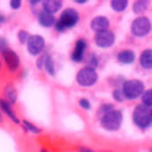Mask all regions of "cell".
Listing matches in <instances>:
<instances>
[{"instance_id": "obj_1", "label": "cell", "mask_w": 152, "mask_h": 152, "mask_svg": "<svg viewBox=\"0 0 152 152\" xmlns=\"http://www.w3.org/2000/svg\"><path fill=\"white\" fill-rule=\"evenodd\" d=\"M133 124L141 128L146 129L152 125V107H147L142 103L137 104L132 113Z\"/></svg>"}, {"instance_id": "obj_2", "label": "cell", "mask_w": 152, "mask_h": 152, "mask_svg": "<svg viewBox=\"0 0 152 152\" xmlns=\"http://www.w3.org/2000/svg\"><path fill=\"white\" fill-rule=\"evenodd\" d=\"M78 19H80L78 12L75 8L68 7L59 14V18L55 24V28L58 32H64L65 30L74 27L78 23Z\"/></svg>"}, {"instance_id": "obj_3", "label": "cell", "mask_w": 152, "mask_h": 152, "mask_svg": "<svg viewBox=\"0 0 152 152\" xmlns=\"http://www.w3.org/2000/svg\"><path fill=\"white\" fill-rule=\"evenodd\" d=\"M122 94L125 99L127 100H137L138 97H141L145 91V84L140 80H127L122 83Z\"/></svg>"}, {"instance_id": "obj_4", "label": "cell", "mask_w": 152, "mask_h": 152, "mask_svg": "<svg viewBox=\"0 0 152 152\" xmlns=\"http://www.w3.org/2000/svg\"><path fill=\"white\" fill-rule=\"evenodd\" d=\"M122 119H124L122 112L118 110V109H113L112 112H109L100 118V124L106 131L114 132L121 127Z\"/></svg>"}, {"instance_id": "obj_5", "label": "cell", "mask_w": 152, "mask_h": 152, "mask_svg": "<svg viewBox=\"0 0 152 152\" xmlns=\"http://www.w3.org/2000/svg\"><path fill=\"white\" fill-rule=\"evenodd\" d=\"M151 30H152V23L145 15H140L135 18L131 24V32L133 36L138 38L147 36L151 32Z\"/></svg>"}, {"instance_id": "obj_6", "label": "cell", "mask_w": 152, "mask_h": 152, "mask_svg": "<svg viewBox=\"0 0 152 152\" xmlns=\"http://www.w3.org/2000/svg\"><path fill=\"white\" fill-rule=\"evenodd\" d=\"M97 78L99 76H97L96 70L89 66H83L76 74V82L78 83V86L86 87V88L93 87L97 82Z\"/></svg>"}, {"instance_id": "obj_7", "label": "cell", "mask_w": 152, "mask_h": 152, "mask_svg": "<svg viewBox=\"0 0 152 152\" xmlns=\"http://www.w3.org/2000/svg\"><path fill=\"white\" fill-rule=\"evenodd\" d=\"M26 45H27L28 53L32 55V56H37V55H40L44 51L45 39L39 34H33V36H30Z\"/></svg>"}, {"instance_id": "obj_8", "label": "cell", "mask_w": 152, "mask_h": 152, "mask_svg": "<svg viewBox=\"0 0 152 152\" xmlns=\"http://www.w3.org/2000/svg\"><path fill=\"white\" fill-rule=\"evenodd\" d=\"M94 40H95V44L99 48L107 49V48H110L114 44V42H115V34L110 30L96 32L95 33V37H94Z\"/></svg>"}, {"instance_id": "obj_9", "label": "cell", "mask_w": 152, "mask_h": 152, "mask_svg": "<svg viewBox=\"0 0 152 152\" xmlns=\"http://www.w3.org/2000/svg\"><path fill=\"white\" fill-rule=\"evenodd\" d=\"M2 58L5 61V64L7 66V69L12 72L17 71L20 66V59L17 55V52H14L13 50L11 49H7L2 52Z\"/></svg>"}, {"instance_id": "obj_10", "label": "cell", "mask_w": 152, "mask_h": 152, "mask_svg": "<svg viewBox=\"0 0 152 152\" xmlns=\"http://www.w3.org/2000/svg\"><path fill=\"white\" fill-rule=\"evenodd\" d=\"M86 50H87V42L83 38L77 39L76 43H75V48H74V50L71 52L70 58L74 62H81V61H83L84 59Z\"/></svg>"}, {"instance_id": "obj_11", "label": "cell", "mask_w": 152, "mask_h": 152, "mask_svg": "<svg viewBox=\"0 0 152 152\" xmlns=\"http://www.w3.org/2000/svg\"><path fill=\"white\" fill-rule=\"evenodd\" d=\"M90 27L93 31H95V33L109 30V19L104 15H97L91 20Z\"/></svg>"}, {"instance_id": "obj_12", "label": "cell", "mask_w": 152, "mask_h": 152, "mask_svg": "<svg viewBox=\"0 0 152 152\" xmlns=\"http://www.w3.org/2000/svg\"><path fill=\"white\" fill-rule=\"evenodd\" d=\"M0 109H1L2 113H5V115H6L12 122H14L15 125H19V124H20V121H19V119H18L15 112H14L13 108H12V104H11L8 101H6L5 99H0Z\"/></svg>"}, {"instance_id": "obj_13", "label": "cell", "mask_w": 152, "mask_h": 152, "mask_svg": "<svg viewBox=\"0 0 152 152\" xmlns=\"http://www.w3.org/2000/svg\"><path fill=\"white\" fill-rule=\"evenodd\" d=\"M56 21H57V20L55 19L53 14H51V13L44 11V10H42V11L38 13V23H39V25L43 26V27H51V26H55Z\"/></svg>"}, {"instance_id": "obj_14", "label": "cell", "mask_w": 152, "mask_h": 152, "mask_svg": "<svg viewBox=\"0 0 152 152\" xmlns=\"http://www.w3.org/2000/svg\"><path fill=\"white\" fill-rule=\"evenodd\" d=\"M116 59L122 64H131L135 61V53L133 50L125 49V50H121L116 55Z\"/></svg>"}, {"instance_id": "obj_15", "label": "cell", "mask_w": 152, "mask_h": 152, "mask_svg": "<svg viewBox=\"0 0 152 152\" xmlns=\"http://www.w3.org/2000/svg\"><path fill=\"white\" fill-rule=\"evenodd\" d=\"M139 63L146 70H151L152 69V49H146L140 53Z\"/></svg>"}, {"instance_id": "obj_16", "label": "cell", "mask_w": 152, "mask_h": 152, "mask_svg": "<svg viewBox=\"0 0 152 152\" xmlns=\"http://www.w3.org/2000/svg\"><path fill=\"white\" fill-rule=\"evenodd\" d=\"M42 5H43V10L44 11H46V12H49L51 14H55L62 8L63 2L59 1V0H46V1H43Z\"/></svg>"}, {"instance_id": "obj_17", "label": "cell", "mask_w": 152, "mask_h": 152, "mask_svg": "<svg viewBox=\"0 0 152 152\" xmlns=\"http://www.w3.org/2000/svg\"><path fill=\"white\" fill-rule=\"evenodd\" d=\"M43 68L46 70V72L51 76H55L56 71H55V63L52 61V58L50 57V55L48 53H44V65Z\"/></svg>"}, {"instance_id": "obj_18", "label": "cell", "mask_w": 152, "mask_h": 152, "mask_svg": "<svg viewBox=\"0 0 152 152\" xmlns=\"http://www.w3.org/2000/svg\"><path fill=\"white\" fill-rule=\"evenodd\" d=\"M5 100L8 101L11 104H13L17 101V91L12 84H7L5 88Z\"/></svg>"}, {"instance_id": "obj_19", "label": "cell", "mask_w": 152, "mask_h": 152, "mask_svg": "<svg viewBox=\"0 0 152 152\" xmlns=\"http://www.w3.org/2000/svg\"><path fill=\"white\" fill-rule=\"evenodd\" d=\"M148 6H150V2L148 1H146V0H138V1H134L133 2L132 8H133V12L134 13L140 14V13H144L148 8Z\"/></svg>"}, {"instance_id": "obj_20", "label": "cell", "mask_w": 152, "mask_h": 152, "mask_svg": "<svg viewBox=\"0 0 152 152\" xmlns=\"http://www.w3.org/2000/svg\"><path fill=\"white\" fill-rule=\"evenodd\" d=\"M128 2L126 0H113L110 1V7L115 12H124L127 7Z\"/></svg>"}, {"instance_id": "obj_21", "label": "cell", "mask_w": 152, "mask_h": 152, "mask_svg": "<svg viewBox=\"0 0 152 152\" xmlns=\"http://www.w3.org/2000/svg\"><path fill=\"white\" fill-rule=\"evenodd\" d=\"M141 103L147 107H152V88L144 91V94L141 96Z\"/></svg>"}, {"instance_id": "obj_22", "label": "cell", "mask_w": 152, "mask_h": 152, "mask_svg": "<svg viewBox=\"0 0 152 152\" xmlns=\"http://www.w3.org/2000/svg\"><path fill=\"white\" fill-rule=\"evenodd\" d=\"M23 126H24V128H25L27 132H30V133H33V134H39V133H40V129H39L37 126H34L33 124H31L30 121H27V120H24V121H23Z\"/></svg>"}, {"instance_id": "obj_23", "label": "cell", "mask_w": 152, "mask_h": 152, "mask_svg": "<svg viewBox=\"0 0 152 152\" xmlns=\"http://www.w3.org/2000/svg\"><path fill=\"white\" fill-rule=\"evenodd\" d=\"M113 109H115L113 104H110V103H104V104H102V106L99 108V110H97V114H99V116L101 118L102 115H104V114H107V113L112 112Z\"/></svg>"}, {"instance_id": "obj_24", "label": "cell", "mask_w": 152, "mask_h": 152, "mask_svg": "<svg viewBox=\"0 0 152 152\" xmlns=\"http://www.w3.org/2000/svg\"><path fill=\"white\" fill-rule=\"evenodd\" d=\"M86 62H87V65H86V66H89V68H93V69H95V68L97 66V63H99L97 57L95 56V53H90V55L87 57Z\"/></svg>"}, {"instance_id": "obj_25", "label": "cell", "mask_w": 152, "mask_h": 152, "mask_svg": "<svg viewBox=\"0 0 152 152\" xmlns=\"http://www.w3.org/2000/svg\"><path fill=\"white\" fill-rule=\"evenodd\" d=\"M28 38H30V34H28L27 31H25V30H20V31L18 32V39H19V42H20L21 44L27 43Z\"/></svg>"}, {"instance_id": "obj_26", "label": "cell", "mask_w": 152, "mask_h": 152, "mask_svg": "<svg viewBox=\"0 0 152 152\" xmlns=\"http://www.w3.org/2000/svg\"><path fill=\"white\" fill-rule=\"evenodd\" d=\"M113 99H114L115 101H118V102H122V101L125 100V96H124V94H122V90L119 89V88L114 89V90H113Z\"/></svg>"}, {"instance_id": "obj_27", "label": "cell", "mask_w": 152, "mask_h": 152, "mask_svg": "<svg viewBox=\"0 0 152 152\" xmlns=\"http://www.w3.org/2000/svg\"><path fill=\"white\" fill-rule=\"evenodd\" d=\"M78 104H80V107L81 108H83V109H86V110H88V109H90V102H89V100L88 99H86V97H82V99H80L78 100Z\"/></svg>"}, {"instance_id": "obj_28", "label": "cell", "mask_w": 152, "mask_h": 152, "mask_svg": "<svg viewBox=\"0 0 152 152\" xmlns=\"http://www.w3.org/2000/svg\"><path fill=\"white\" fill-rule=\"evenodd\" d=\"M5 50H7V40L4 37H0V52L2 53Z\"/></svg>"}, {"instance_id": "obj_29", "label": "cell", "mask_w": 152, "mask_h": 152, "mask_svg": "<svg viewBox=\"0 0 152 152\" xmlns=\"http://www.w3.org/2000/svg\"><path fill=\"white\" fill-rule=\"evenodd\" d=\"M10 6H11L12 10H18V8L21 6V2L18 1V0H12V1L10 2Z\"/></svg>"}, {"instance_id": "obj_30", "label": "cell", "mask_w": 152, "mask_h": 152, "mask_svg": "<svg viewBox=\"0 0 152 152\" xmlns=\"http://www.w3.org/2000/svg\"><path fill=\"white\" fill-rule=\"evenodd\" d=\"M43 65H44V55H42L37 59V68L38 69H43Z\"/></svg>"}, {"instance_id": "obj_31", "label": "cell", "mask_w": 152, "mask_h": 152, "mask_svg": "<svg viewBox=\"0 0 152 152\" xmlns=\"http://www.w3.org/2000/svg\"><path fill=\"white\" fill-rule=\"evenodd\" d=\"M80 150V152H95V151H93V150H90V148H88V147H80L78 148Z\"/></svg>"}, {"instance_id": "obj_32", "label": "cell", "mask_w": 152, "mask_h": 152, "mask_svg": "<svg viewBox=\"0 0 152 152\" xmlns=\"http://www.w3.org/2000/svg\"><path fill=\"white\" fill-rule=\"evenodd\" d=\"M5 21H6V17H5V14L0 13V24H2V23H5Z\"/></svg>"}, {"instance_id": "obj_33", "label": "cell", "mask_w": 152, "mask_h": 152, "mask_svg": "<svg viewBox=\"0 0 152 152\" xmlns=\"http://www.w3.org/2000/svg\"><path fill=\"white\" fill-rule=\"evenodd\" d=\"M2 120H4V116H2V112H1V109H0V124L2 122Z\"/></svg>"}, {"instance_id": "obj_34", "label": "cell", "mask_w": 152, "mask_h": 152, "mask_svg": "<svg viewBox=\"0 0 152 152\" xmlns=\"http://www.w3.org/2000/svg\"><path fill=\"white\" fill-rule=\"evenodd\" d=\"M75 2L76 4H84L86 1H83V0H75Z\"/></svg>"}, {"instance_id": "obj_35", "label": "cell", "mask_w": 152, "mask_h": 152, "mask_svg": "<svg viewBox=\"0 0 152 152\" xmlns=\"http://www.w3.org/2000/svg\"><path fill=\"white\" fill-rule=\"evenodd\" d=\"M40 152H48V151H46V150H42Z\"/></svg>"}, {"instance_id": "obj_36", "label": "cell", "mask_w": 152, "mask_h": 152, "mask_svg": "<svg viewBox=\"0 0 152 152\" xmlns=\"http://www.w3.org/2000/svg\"><path fill=\"white\" fill-rule=\"evenodd\" d=\"M0 70H1V61H0Z\"/></svg>"}, {"instance_id": "obj_37", "label": "cell", "mask_w": 152, "mask_h": 152, "mask_svg": "<svg viewBox=\"0 0 152 152\" xmlns=\"http://www.w3.org/2000/svg\"><path fill=\"white\" fill-rule=\"evenodd\" d=\"M150 152H152V148H151V150H150Z\"/></svg>"}]
</instances>
